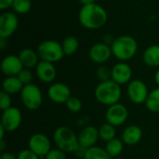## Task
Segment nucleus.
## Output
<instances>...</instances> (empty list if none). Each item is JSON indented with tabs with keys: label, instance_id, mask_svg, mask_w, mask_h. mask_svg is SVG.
Segmentation results:
<instances>
[{
	"label": "nucleus",
	"instance_id": "13",
	"mask_svg": "<svg viewBox=\"0 0 159 159\" xmlns=\"http://www.w3.org/2000/svg\"><path fill=\"white\" fill-rule=\"evenodd\" d=\"M48 97L55 103H66L71 97V90L63 83H52L48 89Z\"/></svg>",
	"mask_w": 159,
	"mask_h": 159
},
{
	"label": "nucleus",
	"instance_id": "41",
	"mask_svg": "<svg viewBox=\"0 0 159 159\" xmlns=\"http://www.w3.org/2000/svg\"><path fill=\"white\" fill-rule=\"evenodd\" d=\"M5 132H7L6 129L0 125V140H3V139H4V137H5Z\"/></svg>",
	"mask_w": 159,
	"mask_h": 159
},
{
	"label": "nucleus",
	"instance_id": "3",
	"mask_svg": "<svg viewBox=\"0 0 159 159\" xmlns=\"http://www.w3.org/2000/svg\"><path fill=\"white\" fill-rule=\"evenodd\" d=\"M113 55L120 61L131 60L138 51V43L136 39L128 34L116 37L111 46Z\"/></svg>",
	"mask_w": 159,
	"mask_h": 159
},
{
	"label": "nucleus",
	"instance_id": "4",
	"mask_svg": "<svg viewBox=\"0 0 159 159\" xmlns=\"http://www.w3.org/2000/svg\"><path fill=\"white\" fill-rule=\"evenodd\" d=\"M53 142L58 149L66 154L74 153L79 146L77 135L68 127L61 126L55 129L53 134Z\"/></svg>",
	"mask_w": 159,
	"mask_h": 159
},
{
	"label": "nucleus",
	"instance_id": "18",
	"mask_svg": "<svg viewBox=\"0 0 159 159\" xmlns=\"http://www.w3.org/2000/svg\"><path fill=\"white\" fill-rule=\"evenodd\" d=\"M122 141L129 146L135 145L140 143L143 138V130L137 125H129L124 129L122 132Z\"/></svg>",
	"mask_w": 159,
	"mask_h": 159
},
{
	"label": "nucleus",
	"instance_id": "26",
	"mask_svg": "<svg viewBox=\"0 0 159 159\" xmlns=\"http://www.w3.org/2000/svg\"><path fill=\"white\" fill-rule=\"evenodd\" d=\"M116 127L109 123H104L99 128V136L100 139L103 142H109L113 139L116 138Z\"/></svg>",
	"mask_w": 159,
	"mask_h": 159
},
{
	"label": "nucleus",
	"instance_id": "22",
	"mask_svg": "<svg viewBox=\"0 0 159 159\" xmlns=\"http://www.w3.org/2000/svg\"><path fill=\"white\" fill-rule=\"evenodd\" d=\"M124 143L122 140H119L117 138H115L109 142L106 143L105 150L108 153V155L111 157V158H116L119 157V156L122 154L124 149Z\"/></svg>",
	"mask_w": 159,
	"mask_h": 159
},
{
	"label": "nucleus",
	"instance_id": "20",
	"mask_svg": "<svg viewBox=\"0 0 159 159\" xmlns=\"http://www.w3.org/2000/svg\"><path fill=\"white\" fill-rule=\"evenodd\" d=\"M23 84L18 76H7L2 82V90L9 95L20 93Z\"/></svg>",
	"mask_w": 159,
	"mask_h": 159
},
{
	"label": "nucleus",
	"instance_id": "38",
	"mask_svg": "<svg viewBox=\"0 0 159 159\" xmlns=\"http://www.w3.org/2000/svg\"><path fill=\"white\" fill-rule=\"evenodd\" d=\"M7 47V39L6 38H0V49L5 50Z\"/></svg>",
	"mask_w": 159,
	"mask_h": 159
},
{
	"label": "nucleus",
	"instance_id": "31",
	"mask_svg": "<svg viewBox=\"0 0 159 159\" xmlns=\"http://www.w3.org/2000/svg\"><path fill=\"white\" fill-rule=\"evenodd\" d=\"M11 107V98L10 95L5 91L0 92V108L2 111H5Z\"/></svg>",
	"mask_w": 159,
	"mask_h": 159
},
{
	"label": "nucleus",
	"instance_id": "30",
	"mask_svg": "<svg viewBox=\"0 0 159 159\" xmlns=\"http://www.w3.org/2000/svg\"><path fill=\"white\" fill-rule=\"evenodd\" d=\"M17 76L19 77V79L21 81V83L24 86L28 85V84H31L32 81H33V74H32L31 70L28 69V68H23Z\"/></svg>",
	"mask_w": 159,
	"mask_h": 159
},
{
	"label": "nucleus",
	"instance_id": "29",
	"mask_svg": "<svg viewBox=\"0 0 159 159\" xmlns=\"http://www.w3.org/2000/svg\"><path fill=\"white\" fill-rule=\"evenodd\" d=\"M96 75H97L98 79L101 82H103V81H107V80L111 79L112 73H111V70L108 67H106V66H100L97 69Z\"/></svg>",
	"mask_w": 159,
	"mask_h": 159
},
{
	"label": "nucleus",
	"instance_id": "36",
	"mask_svg": "<svg viewBox=\"0 0 159 159\" xmlns=\"http://www.w3.org/2000/svg\"><path fill=\"white\" fill-rule=\"evenodd\" d=\"M86 148H84V147H82V146H78L77 148H76V150L74 152V154L77 157H80V158H84V157H85V154H86Z\"/></svg>",
	"mask_w": 159,
	"mask_h": 159
},
{
	"label": "nucleus",
	"instance_id": "12",
	"mask_svg": "<svg viewBox=\"0 0 159 159\" xmlns=\"http://www.w3.org/2000/svg\"><path fill=\"white\" fill-rule=\"evenodd\" d=\"M113 55L112 53V48L111 46L104 44L102 41L95 43L94 45L91 46V48L89 50V59L98 64H102L109 61L111 56Z\"/></svg>",
	"mask_w": 159,
	"mask_h": 159
},
{
	"label": "nucleus",
	"instance_id": "40",
	"mask_svg": "<svg viewBox=\"0 0 159 159\" xmlns=\"http://www.w3.org/2000/svg\"><path fill=\"white\" fill-rule=\"evenodd\" d=\"M6 147H7V144H6L5 140L4 139L3 140H0V151L4 153L5 150H6Z\"/></svg>",
	"mask_w": 159,
	"mask_h": 159
},
{
	"label": "nucleus",
	"instance_id": "23",
	"mask_svg": "<svg viewBox=\"0 0 159 159\" xmlns=\"http://www.w3.org/2000/svg\"><path fill=\"white\" fill-rule=\"evenodd\" d=\"M61 47L65 56H72L77 51L79 48V41L75 36L69 35L63 39Z\"/></svg>",
	"mask_w": 159,
	"mask_h": 159
},
{
	"label": "nucleus",
	"instance_id": "15",
	"mask_svg": "<svg viewBox=\"0 0 159 159\" xmlns=\"http://www.w3.org/2000/svg\"><path fill=\"white\" fill-rule=\"evenodd\" d=\"M23 68L19 56L16 55H7L1 61V71L6 76H17Z\"/></svg>",
	"mask_w": 159,
	"mask_h": 159
},
{
	"label": "nucleus",
	"instance_id": "43",
	"mask_svg": "<svg viewBox=\"0 0 159 159\" xmlns=\"http://www.w3.org/2000/svg\"><path fill=\"white\" fill-rule=\"evenodd\" d=\"M113 159H124V158H121V157H116V158H113Z\"/></svg>",
	"mask_w": 159,
	"mask_h": 159
},
{
	"label": "nucleus",
	"instance_id": "5",
	"mask_svg": "<svg viewBox=\"0 0 159 159\" xmlns=\"http://www.w3.org/2000/svg\"><path fill=\"white\" fill-rule=\"evenodd\" d=\"M36 51L41 61L52 63L60 61L65 56L61 44L55 40H45L41 42L38 45Z\"/></svg>",
	"mask_w": 159,
	"mask_h": 159
},
{
	"label": "nucleus",
	"instance_id": "39",
	"mask_svg": "<svg viewBox=\"0 0 159 159\" xmlns=\"http://www.w3.org/2000/svg\"><path fill=\"white\" fill-rule=\"evenodd\" d=\"M80 2V4L82 6H86V5H89V4H93L96 3V0H78Z\"/></svg>",
	"mask_w": 159,
	"mask_h": 159
},
{
	"label": "nucleus",
	"instance_id": "17",
	"mask_svg": "<svg viewBox=\"0 0 159 159\" xmlns=\"http://www.w3.org/2000/svg\"><path fill=\"white\" fill-rule=\"evenodd\" d=\"M77 138L79 145L86 149L95 146L98 140L100 139L99 129L93 126H87L79 132Z\"/></svg>",
	"mask_w": 159,
	"mask_h": 159
},
{
	"label": "nucleus",
	"instance_id": "35",
	"mask_svg": "<svg viewBox=\"0 0 159 159\" xmlns=\"http://www.w3.org/2000/svg\"><path fill=\"white\" fill-rule=\"evenodd\" d=\"M115 39H116V38H114L112 34H104V35H103V37H102V42H103L104 44H106V45L112 46V44L114 43Z\"/></svg>",
	"mask_w": 159,
	"mask_h": 159
},
{
	"label": "nucleus",
	"instance_id": "1",
	"mask_svg": "<svg viewBox=\"0 0 159 159\" xmlns=\"http://www.w3.org/2000/svg\"><path fill=\"white\" fill-rule=\"evenodd\" d=\"M108 19L106 10L99 4L93 3L82 6L78 13L80 24L86 29L97 30L105 25Z\"/></svg>",
	"mask_w": 159,
	"mask_h": 159
},
{
	"label": "nucleus",
	"instance_id": "27",
	"mask_svg": "<svg viewBox=\"0 0 159 159\" xmlns=\"http://www.w3.org/2000/svg\"><path fill=\"white\" fill-rule=\"evenodd\" d=\"M11 7L15 13L23 15L31 10L32 2L31 0H14Z\"/></svg>",
	"mask_w": 159,
	"mask_h": 159
},
{
	"label": "nucleus",
	"instance_id": "2",
	"mask_svg": "<svg viewBox=\"0 0 159 159\" xmlns=\"http://www.w3.org/2000/svg\"><path fill=\"white\" fill-rule=\"evenodd\" d=\"M94 96L100 103L106 106H111L119 102L122 96L121 86L112 79L100 82L95 89Z\"/></svg>",
	"mask_w": 159,
	"mask_h": 159
},
{
	"label": "nucleus",
	"instance_id": "21",
	"mask_svg": "<svg viewBox=\"0 0 159 159\" xmlns=\"http://www.w3.org/2000/svg\"><path fill=\"white\" fill-rule=\"evenodd\" d=\"M144 63L152 68L159 67V45L149 46L143 55Z\"/></svg>",
	"mask_w": 159,
	"mask_h": 159
},
{
	"label": "nucleus",
	"instance_id": "7",
	"mask_svg": "<svg viewBox=\"0 0 159 159\" xmlns=\"http://www.w3.org/2000/svg\"><path fill=\"white\" fill-rule=\"evenodd\" d=\"M148 88L146 84L140 80V79H134L131 80L128 84L127 88V93L129 96V99L131 102L135 104H142L145 103L147 97L149 95Z\"/></svg>",
	"mask_w": 159,
	"mask_h": 159
},
{
	"label": "nucleus",
	"instance_id": "11",
	"mask_svg": "<svg viewBox=\"0 0 159 159\" xmlns=\"http://www.w3.org/2000/svg\"><path fill=\"white\" fill-rule=\"evenodd\" d=\"M19 19L15 12L5 11L0 16V38L7 39L17 30Z\"/></svg>",
	"mask_w": 159,
	"mask_h": 159
},
{
	"label": "nucleus",
	"instance_id": "32",
	"mask_svg": "<svg viewBox=\"0 0 159 159\" xmlns=\"http://www.w3.org/2000/svg\"><path fill=\"white\" fill-rule=\"evenodd\" d=\"M45 159H67V157L65 152L56 148V149H51L45 157Z\"/></svg>",
	"mask_w": 159,
	"mask_h": 159
},
{
	"label": "nucleus",
	"instance_id": "25",
	"mask_svg": "<svg viewBox=\"0 0 159 159\" xmlns=\"http://www.w3.org/2000/svg\"><path fill=\"white\" fill-rule=\"evenodd\" d=\"M83 159H112L105 149L99 146H92L86 150Z\"/></svg>",
	"mask_w": 159,
	"mask_h": 159
},
{
	"label": "nucleus",
	"instance_id": "19",
	"mask_svg": "<svg viewBox=\"0 0 159 159\" xmlns=\"http://www.w3.org/2000/svg\"><path fill=\"white\" fill-rule=\"evenodd\" d=\"M18 56L24 68H28V69L35 68L38 62L40 61H39L40 58L37 54V51H34L32 48H26L21 49Z\"/></svg>",
	"mask_w": 159,
	"mask_h": 159
},
{
	"label": "nucleus",
	"instance_id": "10",
	"mask_svg": "<svg viewBox=\"0 0 159 159\" xmlns=\"http://www.w3.org/2000/svg\"><path fill=\"white\" fill-rule=\"evenodd\" d=\"M128 116L129 112L127 107L120 102L108 106L105 113L106 122L113 125L114 127L122 126L127 121Z\"/></svg>",
	"mask_w": 159,
	"mask_h": 159
},
{
	"label": "nucleus",
	"instance_id": "6",
	"mask_svg": "<svg viewBox=\"0 0 159 159\" xmlns=\"http://www.w3.org/2000/svg\"><path fill=\"white\" fill-rule=\"evenodd\" d=\"M20 100L24 107L30 111L37 110L43 102L41 89L34 84L31 83L23 86L20 91Z\"/></svg>",
	"mask_w": 159,
	"mask_h": 159
},
{
	"label": "nucleus",
	"instance_id": "42",
	"mask_svg": "<svg viewBox=\"0 0 159 159\" xmlns=\"http://www.w3.org/2000/svg\"><path fill=\"white\" fill-rule=\"evenodd\" d=\"M155 81H156L157 85L159 87V68L157 70V72L155 74Z\"/></svg>",
	"mask_w": 159,
	"mask_h": 159
},
{
	"label": "nucleus",
	"instance_id": "33",
	"mask_svg": "<svg viewBox=\"0 0 159 159\" xmlns=\"http://www.w3.org/2000/svg\"><path fill=\"white\" fill-rule=\"evenodd\" d=\"M17 159H40V157L28 148V149L21 150L18 154Z\"/></svg>",
	"mask_w": 159,
	"mask_h": 159
},
{
	"label": "nucleus",
	"instance_id": "14",
	"mask_svg": "<svg viewBox=\"0 0 159 159\" xmlns=\"http://www.w3.org/2000/svg\"><path fill=\"white\" fill-rule=\"evenodd\" d=\"M111 79L120 86L129 84L131 81L132 69L125 61H120L115 64L111 69Z\"/></svg>",
	"mask_w": 159,
	"mask_h": 159
},
{
	"label": "nucleus",
	"instance_id": "16",
	"mask_svg": "<svg viewBox=\"0 0 159 159\" xmlns=\"http://www.w3.org/2000/svg\"><path fill=\"white\" fill-rule=\"evenodd\" d=\"M35 74L38 79L43 83H52L57 75V70L54 66V63L40 61L35 67Z\"/></svg>",
	"mask_w": 159,
	"mask_h": 159
},
{
	"label": "nucleus",
	"instance_id": "24",
	"mask_svg": "<svg viewBox=\"0 0 159 159\" xmlns=\"http://www.w3.org/2000/svg\"><path fill=\"white\" fill-rule=\"evenodd\" d=\"M144 104L150 112L159 113V87L149 92Z\"/></svg>",
	"mask_w": 159,
	"mask_h": 159
},
{
	"label": "nucleus",
	"instance_id": "8",
	"mask_svg": "<svg viewBox=\"0 0 159 159\" xmlns=\"http://www.w3.org/2000/svg\"><path fill=\"white\" fill-rule=\"evenodd\" d=\"M28 148L37 155L40 159H45V157L51 150V143L47 135L43 133H35L30 137L28 141Z\"/></svg>",
	"mask_w": 159,
	"mask_h": 159
},
{
	"label": "nucleus",
	"instance_id": "34",
	"mask_svg": "<svg viewBox=\"0 0 159 159\" xmlns=\"http://www.w3.org/2000/svg\"><path fill=\"white\" fill-rule=\"evenodd\" d=\"M14 0H0V9L6 10L8 7H11Z\"/></svg>",
	"mask_w": 159,
	"mask_h": 159
},
{
	"label": "nucleus",
	"instance_id": "37",
	"mask_svg": "<svg viewBox=\"0 0 159 159\" xmlns=\"http://www.w3.org/2000/svg\"><path fill=\"white\" fill-rule=\"evenodd\" d=\"M0 159H17V156H15L10 152H4L1 154Z\"/></svg>",
	"mask_w": 159,
	"mask_h": 159
},
{
	"label": "nucleus",
	"instance_id": "28",
	"mask_svg": "<svg viewBox=\"0 0 159 159\" xmlns=\"http://www.w3.org/2000/svg\"><path fill=\"white\" fill-rule=\"evenodd\" d=\"M67 109L72 113H78L82 109V102L77 97L71 96L70 99L65 103Z\"/></svg>",
	"mask_w": 159,
	"mask_h": 159
},
{
	"label": "nucleus",
	"instance_id": "9",
	"mask_svg": "<svg viewBox=\"0 0 159 159\" xmlns=\"http://www.w3.org/2000/svg\"><path fill=\"white\" fill-rule=\"evenodd\" d=\"M21 120L22 116L20 109L11 106L10 108L3 111L0 125L6 129L7 132H13L20 128Z\"/></svg>",
	"mask_w": 159,
	"mask_h": 159
}]
</instances>
